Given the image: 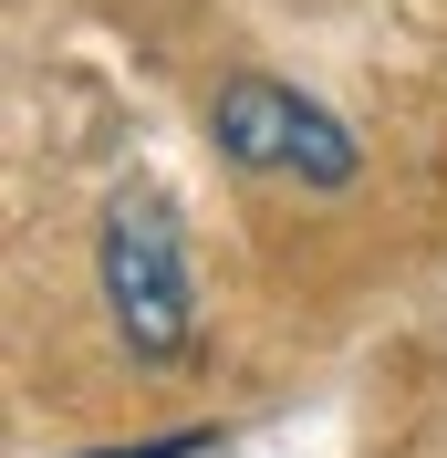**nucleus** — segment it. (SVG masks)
<instances>
[{
	"mask_svg": "<svg viewBox=\"0 0 447 458\" xmlns=\"http://www.w3.org/2000/svg\"><path fill=\"white\" fill-rule=\"evenodd\" d=\"M94 282H105L114 344L146 375H167L198 354V282H188V229H177L167 188H114L105 240H94Z\"/></svg>",
	"mask_w": 447,
	"mask_h": 458,
	"instance_id": "obj_1",
	"label": "nucleus"
},
{
	"mask_svg": "<svg viewBox=\"0 0 447 458\" xmlns=\"http://www.w3.org/2000/svg\"><path fill=\"white\" fill-rule=\"evenodd\" d=\"M208 136H219L229 167L250 177H291V188H312V199H343L364 177V146L343 114H323L302 84H271V73H229L219 94H208Z\"/></svg>",
	"mask_w": 447,
	"mask_h": 458,
	"instance_id": "obj_2",
	"label": "nucleus"
},
{
	"mask_svg": "<svg viewBox=\"0 0 447 458\" xmlns=\"http://www.w3.org/2000/svg\"><path fill=\"white\" fill-rule=\"evenodd\" d=\"M208 437H167V448H105V458H198Z\"/></svg>",
	"mask_w": 447,
	"mask_h": 458,
	"instance_id": "obj_3",
	"label": "nucleus"
}]
</instances>
